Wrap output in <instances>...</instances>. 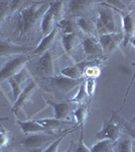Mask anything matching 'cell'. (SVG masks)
Segmentation results:
<instances>
[{"instance_id": "6da1fadb", "label": "cell", "mask_w": 135, "mask_h": 152, "mask_svg": "<svg viewBox=\"0 0 135 152\" xmlns=\"http://www.w3.org/2000/svg\"><path fill=\"white\" fill-rule=\"evenodd\" d=\"M50 6V2H33L19 11L16 21V31L19 37H23L43 18Z\"/></svg>"}, {"instance_id": "7a4b0ae2", "label": "cell", "mask_w": 135, "mask_h": 152, "mask_svg": "<svg viewBox=\"0 0 135 152\" xmlns=\"http://www.w3.org/2000/svg\"><path fill=\"white\" fill-rule=\"evenodd\" d=\"M98 14L99 15L96 20V28L99 33V36L105 34L118 33L114 11L110 7H103L99 9Z\"/></svg>"}, {"instance_id": "3957f363", "label": "cell", "mask_w": 135, "mask_h": 152, "mask_svg": "<svg viewBox=\"0 0 135 152\" xmlns=\"http://www.w3.org/2000/svg\"><path fill=\"white\" fill-rule=\"evenodd\" d=\"M30 58L31 56L28 54H22L7 61L3 67L0 69V83L8 80L16 73H18L22 68H24V65L30 60Z\"/></svg>"}, {"instance_id": "277c9868", "label": "cell", "mask_w": 135, "mask_h": 152, "mask_svg": "<svg viewBox=\"0 0 135 152\" xmlns=\"http://www.w3.org/2000/svg\"><path fill=\"white\" fill-rule=\"evenodd\" d=\"M121 137V126L117 121L116 113H113L112 116L103 125L102 129L96 133V138L98 140L108 139L115 143Z\"/></svg>"}, {"instance_id": "5b68a950", "label": "cell", "mask_w": 135, "mask_h": 152, "mask_svg": "<svg viewBox=\"0 0 135 152\" xmlns=\"http://www.w3.org/2000/svg\"><path fill=\"white\" fill-rule=\"evenodd\" d=\"M82 82H84V79H71L66 76L60 75V76H53L51 77V86L58 90L60 92L63 94H68L71 90H73L74 88L79 87L80 84Z\"/></svg>"}, {"instance_id": "8992f818", "label": "cell", "mask_w": 135, "mask_h": 152, "mask_svg": "<svg viewBox=\"0 0 135 152\" xmlns=\"http://www.w3.org/2000/svg\"><path fill=\"white\" fill-rule=\"evenodd\" d=\"M122 33L124 35V47L129 43L131 38L135 36V10H131L125 14H121Z\"/></svg>"}, {"instance_id": "52a82bcc", "label": "cell", "mask_w": 135, "mask_h": 152, "mask_svg": "<svg viewBox=\"0 0 135 152\" xmlns=\"http://www.w3.org/2000/svg\"><path fill=\"white\" fill-rule=\"evenodd\" d=\"M38 72L45 77L55 76V65H53V53L51 50L46 51L40 56L36 65Z\"/></svg>"}, {"instance_id": "ba28073f", "label": "cell", "mask_w": 135, "mask_h": 152, "mask_svg": "<svg viewBox=\"0 0 135 152\" xmlns=\"http://www.w3.org/2000/svg\"><path fill=\"white\" fill-rule=\"evenodd\" d=\"M27 79H29V73L27 72V69L24 67L19 71L18 73H16L15 75L12 76L11 78H9V79L7 80L9 85H10L14 102L18 99L19 94H20L21 91L23 90L24 87L22 88V85Z\"/></svg>"}, {"instance_id": "9c48e42d", "label": "cell", "mask_w": 135, "mask_h": 152, "mask_svg": "<svg viewBox=\"0 0 135 152\" xmlns=\"http://www.w3.org/2000/svg\"><path fill=\"white\" fill-rule=\"evenodd\" d=\"M56 138L55 134L48 133V132H43V133H35L30 134L29 136L25 137L23 140H21V144L25 148H40L43 144L46 143L51 139Z\"/></svg>"}, {"instance_id": "30bf717a", "label": "cell", "mask_w": 135, "mask_h": 152, "mask_svg": "<svg viewBox=\"0 0 135 152\" xmlns=\"http://www.w3.org/2000/svg\"><path fill=\"white\" fill-rule=\"evenodd\" d=\"M36 89H38V84L34 81H30L23 88L21 94H19L18 99L14 102V104H13V107H12V112H13V114H17L24 105L27 104Z\"/></svg>"}, {"instance_id": "8fae6325", "label": "cell", "mask_w": 135, "mask_h": 152, "mask_svg": "<svg viewBox=\"0 0 135 152\" xmlns=\"http://www.w3.org/2000/svg\"><path fill=\"white\" fill-rule=\"evenodd\" d=\"M48 104L51 105L53 109V118L56 120L63 121L64 119L68 117V115L71 112L75 111L77 109V104L74 102H55L53 100H46Z\"/></svg>"}, {"instance_id": "7c38bea8", "label": "cell", "mask_w": 135, "mask_h": 152, "mask_svg": "<svg viewBox=\"0 0 135 152\" xmlns=\"http://www.w3.org/2000/svg\"><path fill=\"white\" fill-rule=\"evenodd\" d=\"M31 52V49L28 47H23L10 41H0V58L8 55H22Z\"/></svg>"}, {"instance_id": "4fadbf2b", "label": "cell", "mask_w": 135, "mask_h": 152, "mask_svg": "<svg viewBox=\"0 0 135 152\" xmlns=\"http://www.w3.org/2000/svg\"><path fill=\"white\" fill-rule=\"evenodd\" d=\"M82 46L86 57H100L104 53L99 43V40L94 36L87 37L83 41Z\"/></svg>"}, {"instance_id": "5bb4252c", "label": "cell", "mask_w": 135, "mask_h": 152, "mask_svg": "<svg viewBox=\"0 0 135 152\" xmlns=\"http://www.w3.org/2000/svg\"><path fill=\"white\" fill-rule=\"evenodd\" d=\"M91 65V62H82L79 64H75L72 66H69V67L63 68L61 73L63 76H66L71 79H82L83 76H84V71L86 67Z\"/></svg>"}, {"instance_id": "9a60e30c", "label": "cell", "mask_w": 135, "mask_h": 152, "mask_svg": "<svg viewBox=\"0 0 135 152\" xmlns=\"http://www.w3.org/2000/svg\"><path fill=\"white\" fill-rule=\"evenodd\" d=\"M58 28H55L51 31V33L48 34V36L43 37V38L41 39V41L40 42V44L38 45V47L31 51V54H33V55H43L46 51L51 50V46H53V42L56 41V36H58Z\"/></svg>"}, {"instance_id": "2e32d148", "label": "cell", "mask_w": 135, "mask_h": 152, "mask_svg": "<svg viewBox=\"0 0 135 152\" xmlns=\"http://www.w3.org/2000/svg\"><path fill=\"white\" fill-rule=\"evenodd\" d=\"M56 14L53 11V7L48 6V10L45 11V13L43 14V16L40 19V29L41 33H43V37L48 36V34L51 33L53 28H55V23H56Z\"/></svg>"}, {"instance_id": "e0dca14e", "label": "cell", "mask_w": 135, "mask_h": 152, "mask_svg": "<svg viewBox=\"0 0 135 152\" xmlns=\"http://www.w3.org/2000/svg\"><path fill=\"white\" fill-rule=\"evenodd\" d=\"M16 123L24 134H35V133H43V132L48 131L45 127L38 124L35 120H31V121L16 120Z\"/></svg>"}, {"instance_id": "ac0fdd59", "label": "cell", "mask_w": 135, "mask_h": 152, "mask_svg": "<svg viewBox=\"0 0 135 152\" xmlns=\"http://www.w3.org/2000/svg\"><path fill=\"white\" fill-rule=\"evenodd\" d=\"M115 152H133V142L129 137H120L114 143Z\"/></svg>"}, {"instance_id": "d6986e66", "label": "cell", "mask_w": 135, "mask_h": 152, "mask_svg": "<svg viewBox=\"0 0 135 152\" xmlns=\"http://www.w3.org/2000/svg\"><path fill=\"white\" fill-rule=\"evenodd\" d=\"M78 37L76 36L75 33L72 34H64L62 38V44L65 51L67 53H71L72 51L77 47L78 45Z\"/></svg>"}, {"instance_id": "ffe728a7", "label": "cell", "mask_w": 135, "mask_h": 152, "mask_svg": "<svg viewBox=\"0 0 135 152\" xmlns=\"http://www.w3.org/2000/svg\"><path fill=\"white\" fill-rule=\"evenodd\" d=\"M89 114V104H79L77 109L74 111V117L77 120V125L76 126H81L83 128L86 120Z\"/></svg>"}, {"instance_id": "44dd1931", "label": "cell", "mask_w": 135, "mask_h": 152, "mask_svg": "<svg viewBox=\"0 0 135 152\" xmlns=\"http://www.w3.org/2000/svg\"><path fill=\"white\" fill-rule=\"evenodd\" d=\"M91 152H115L114 142L108 139L98 140L91 148Z\"/></svg>"}, {"instance_id": "7402d4cb", "label": "cell", "mask_w": 135, "mask_h": 152, "mask_svg": "<svg viewBox=\"0 0 135 152\" xmlns=\"http://www.w3.org/2000/svg\"><path fill=\"white\" fill-rule=\"evenodd\" d=\"M69 9L72 13L79 14L81 12L85 11L91 4H93L92 1H81V0H76V1H69Z\"/></svg>"}, {"instance_id": "603a6c76", "label": "cell", "mask_w": 135, "mask_h": 152, "mask_svg": "<svg viewBox=\"0 0 135 152\" xmlns=\"http://www.w3.org/2000/svg\"><path fill=\"white\" fill-rule=\"evenodd\" d=\"M87 97H89V96H88V94H87V90H86V85L84 81L80 84L77 94H76L70 102H74V104H84Z\"/></svg>"}, {"instance_id": "cb8c5ba5", "label": "cell", "mask_w": 135, "mask_h": 152, "mask_svg": "<svg viewBox=\"0 0 135 152\" xmlns=\"http://www.w3.org/2000/svg\"><path fill=\"white\" fill-rule=\"evenodd\" d=\"M38 124H40L41 126L45 127L48 130H55L58 129L62 126V121L56 120L55 118H45V119H38L35 120Z\"/></svg>"}, {"instance_id": "d4e9b609", "label": "cell", "mask_w": 135, "mask_h": 152, "mask_svg": "<svg viewBox=\"0 0 135 152\" xmlns=\"http://www.w3.org/2000/svg\"><path fill=\"white\" fill-rule=\"evenodd\" d=\"M75 23H76V26L79 28L81 31H84L85 34H92V24L90 23V21L88 20L87 18H85L84 16H81V15H78L76 16L75 18Z\"/></svg>"}, {"instance_id": "484cf974", "label": "cell", "mask_w": 135, "mask_h": 152, "mask_svg": "<svg viewBox=\"0 0 135 152\" xmlns=\"http://www.w3.org/2000/svg\"><path fill=\"white\" fill-rule=\"evenodd\" d=\"M115 34L116 33L105 34V35L99 36V39H98V40H99V43H100V45H101V48L104 53L107 54V51H108V49H109L110 45H111L113 39H114Z\"/></svg>"}, {"instance_id": "4316f807", "label": "cell", "mask_w": 135, "mask_h": 152, "mask_svg": "<svg viewBox=\"0 0 135 152\" xmlns=\"http://www.w3.org/2000/svg\"><path fill=\"white\" fill-rule=\"evenodd\" d=\"M10 1H0V26L9 14H11Z\"/></svg>"}, {"instance_id": "83f0119b", "label": "cell", "mask_w": 135, "mask_h": 152, "mask_svg": "<svg viewBox=\"0 0 135 152\" xmlns=\"http://www.w3.org/2000/svg\"><path fill=\"white\" fill-rule=\"evenodd\" d=\"M101 74V69L98 66L95 65H90L88 67H86L84 71V75L87 76L88 78H97L98 76Z\"/></svg>"}, {"instance_id": "f1b7e54d", "label": "cell", "mask_w": 135, "mask_h": 152, "mask_svg": "<svg viewBox=\"0 0 135 152\" xmlns=\"http://www.w3.org/2000/svg\"><path fill=\"white\" fill-rule=\"evenodd\" d=\"M67 133H69V131L63 133L62 135H61V137H58V138H56L55 141L51 142V143L48 147H46L45 149H43V152H58V146H60V144L62 143L63 139L65 138V135Z\"/></svg>"}, {"instance_id": "f546056e", "label": "cell", "mask_w": 135, "mask_h": 152, "mask_svg": "<svg viewBox=\"0 0 135 152\" xmlns=\"http://www.w3.org/2000/svg\"><path fill=\"white\" fill-rule=\"evenodd\" d=\"M58 26H60V28L63 29L64 34H72L75 33L74 31V24L71 20H68V19H61L58 20Z\"/></svg>"}, {"instance_id": "4dcf8cb0", "label": "cell", "mask_w": 135, "mask_h": 152, "mask_svg": "<svg viewBox=\"0 0 135 152\" xmlns=\"http://www.w3.org/2000/svg\"><path fill=\"white\" fill-rule=\"evenodd\" d=\"M85 85H86V90H87L88 96H89V99H92L96 89V79L95 78H88L85 81Z\"/></svg>"}, {"instance_id": "1f68e13d", "label": "cell", "mask_w": 135, "mask_h": 152, "mask_svg": "<svg viewBox=\"0 0 135 152\" xmlns=\"http://www.w3.org/2000/svg\"><path fill=\"white\" fill-rule=\"evenodd\" d=\"M81 129L82 130H81V137H80L79 143L77 144L76 149L74 150V152H91V149L86 145L84 143V141H83V137H84V127Z\"/></svg>"}, {"instance_id": "d6a6232c", "label": "cell", "mask_w": 135, "mask_h": 152, "mask_svg": "<svg viewBox=\"0 0 135 152\" xmlns=\"http://www.w3.org/2000/svg\"><path fill=\"white\" fill-rule=\"evenodd\" d=\"M9 142V135L5 130H0V148L5 147Z\"/></svg>"}, {"instance_id": "836d02e7", "label": "cell", "mask_w": 135, "mask_h": 152, "mask_svg": "<svg viewBox=\"0 0 135 152\" xmlns=\"http://www.w3.org/2000/svg\"><path fill=\"white\" fill-rule=\"evenodd\" d=\"M107 4H111V7H115V8H118L123 10L126 7V2L124 1H119V0H109V1L106 2Z\"/></svg>"}, {"instance_id": "e575fe53", "label": "cell", "mask_w": 135, "mask_h": 152, "mask_svg": "<svg viewBox=\"0 0 135 152\" xmlns=\"http://www.w3.org/2000/svg\"><path fill=\"white\" fill-rule=\"evenodd\" d=\"M29 152H43V149L40 147V148H32Z\"/></svg>"}, {"instance_id": "d590c367", "label": "cell", "mask_w": 135, "mask_h": 152, "mask_svg": "<svg viewBox=\"0 0 135 152\" xmlns=\"http://www.w3.org/2000/svg\"><path fill=\"white\" fill-rule=\"evenodd\" d=\"M73 147H74V142L72 141V142H71V145H70V147H69L68 150L66 151V152H74V150H73Z\"/></svg>"}, {"instance_id": "8d00e7d4", "label": "cell", "mask_w": 135, "mask_h": 152, "mask_svg": "<svg viewBox=\"0 0 135 152\" xmlns=\"http://www.w3.org/2000/svg\"><path fill=\"white\" fill-rule=\"evenodd\" d=\"M129 42L132 44V46H133V47L135 48V36L133 37V38H131V40H130Z\"/></svg>"}, {"instance_id": "74e56055", "label": "cell", "mask_w": 135, "mask_h": 152, "mask_svg": "<svg viewBox=\"0 0 135 152\" xmlns=\"http://www.w3.org/2000/svg\"><path fill=\"white\" fill-rule=\"evenodd\" d=\"M132 66H133V67H135V62L132 63Z\"/></svg>"}, {"instance_id": "f35d334b", "label": "cell", "mask_w": 135, "mask_h": 152, "mask_svg": "<svg viewBox=\"0 0 135 152\" xmlns=\"http://www.w3.org/2000/svg\"><path fill=\"white\" fill-rule=\"evenodd\" d=\"M5 152H12V151H5Z\"/></svg>"}, {"instance_id": "ab89813d", "label": "cell", "mask_w": 135, "mask_h": 152, "mask_svg": "<svg viewBox=\"0 0 135 152\" xmlns=\"http://www.w3.org/2000/svg\"><path fill=\"white\" fill-rule=\"evenodd\" d=\"M133 152H135V151H134V150H133Z\"/></svg>"}, {"instance_id": "60d3db41", "label": "cell", "mask_w": 135, "mask_h": 152, "mask_svg": "<svg viewBox=\"0 0 135 152\" xmlns=\"http://www.w3.org/2000/svg\"><path fill=\"white\" fill-rule=\"evenodd\" d=\"M134 131H135V130H134Z\"/></svg>"}, {"instance_id": "b9f144b4", "label": "cell", "mask_w": 135, "mask_h": 152, "mask_svg": "<svg viewBox=\"0 0 135 152\" xmlns=\"http://www.w3.org/2000/svg\"><path fill=\"white\" fill-rule=\"evenodd\" d=\"M134 3H135V2H134Z\"/></svg>"}]
</instances>
